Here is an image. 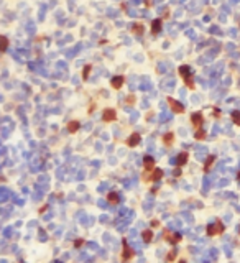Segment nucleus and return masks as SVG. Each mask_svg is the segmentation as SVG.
<instances>
[{"label": "nucleus", "instance_id": "1", "mask_svg": "<svg viewBox=\"0 0 240 263\" xmlns=\"http://www.w3.org/2000/svg\"><path fill=\"white\" fill-rule=\"evenodd\" d=\"M179 74L183 76V79H184V82H186V86H187V87H191V89H194L193 76H191L189 68H187V66H181V68H179Z\"/></svg>", "mask_w": 240, "mask_h": 263}, {"label": "nucleus", "instance_id": "2", "mask_svg": "<svg viewBox=\"0 0 240 263\" xmlns=\"http://www.w3.org/2000/svg\"><path fill=\"white\" fill-rule=\"evenodd\" d=\"M224 232V225H222L220 222H214V224H211L209 227H207V235L209 237H215V235H220V234Z\"/></svg>", "mask_w": 240, "mask_h": 263}, {"label": "nucleus", "instance_id": "3", "mask_svg": "<svg viewBox=\"0 0 240 263\" xmlns=\"http://www.w3.org/2000/svg\"><path fill=\"white\" fill-rule=\"evenodd\" d=\"M191 122H193V125L196 127V130L197 128H202V122H204L202 114H201V112H194V114L191 115Z\"/></svg>", "mask_w": 240, "mask_h": 263}, {"label": "nucleus", "instance_id": "4", "mask_svg": "<svg viewBox=\"0 0 240 263\" xmlns=\"http://www.w3.org/2000/svg\"><path fill=\"white\" fill-rule=\"evenodd\" d=\"M168 104H169V107H171V110L176 112V114H183V112H184V107L178 102V100H175V99H171V97H168Z\"/></svg>", "mask_w": 240, "mask_h": 263}, {"label": "nucleus", "instance_id": "5", "mask_svg": "<svg viewBox=\"0 0 240 263\" xmlns=\"http://www.w3.org/2000/svg\"><path fill=\"white\" fill-rule=\"evenodd\" d=\"M102 118L105 122H112L117 118V112L114 110V109H105V110L102 112Z\"/></svg>", "mask_w": 240, "mask_h": 263}, {"label": "nucleus", "instance_id": "6", "mask_svg": "<svg viewBox=\"0 0 240 263\" xmlns=\"http://www.w3.org/2000/svg\"><path fill=\"white\" fill-rule=\"evenodd\" d=\"M140 140H141L140 133H132V135L127 138V145L128 146H137V145H140Z\"/></svg>", "mask_w": 240, "mask_h": 263}, {"label": "nucleus", "instance_id": "7", "mask_svg": "<svg viewBox=\"0 0 240 263\" xmlns=\"http://www.w3.org/2000/svg\"><path fill=\"white\" fill-rule=\"evenodd\" d=\"M143 168L147 173H151L153 170H155V161H153L151 156H145L143 158Z\"/></svg>", "mask_w": 240, "mask_h": 263}, {"label": "nucleus", "instance_id": "8", "mask_svg": "<svg viewBox=\"0 0 240 263\" xmlns=\"http://www.w3.org/2000/svg\"><path fill=\"white\" fill-rule=\"evenodd\" d=\"M132 257H133V252H132V248H128L127 240H123V255H122V260H130Z\"/></svg>", "mask_w": 240, "mask_h": 263}, {"label": "nucleus", "instance_id": "9", "mask_svg": "<svg viewBox=\"0 0 240 263\" xmlns=\"http://www.w3.org/2000/svg\"><path fill=\"white\" fill-rule=\"evenodd\" d=\"M123 82H125V79H123V76H115L112 81H110V84H112V87L114 89H120L122 86H123Z\"/></svg>", "mask_w": 240, "mask_h": 263}, {"label": "nucleus", "instance_id": "10", "mask_svg": "<svg viewBox=\"0 0 240 263\" xmlns=\"http://www.w3.org/2000/svg\"><path fill=\"white\" fill-rule=\"evenodd\" d=\"M165 238L169 242H173V243H178V242L181 240L179 234H169V232H165Z\"/></svg>", "mask_w": 240, "mask_h": 263}, {"label": "nucleus", "instance_id": "11", "mask_svg": "<svg viewBox=\"0 0 240 263\" xmlns=\"http://www.w3.org/2000/svg\"><path fill=\"white\" fill-rule=\"evenodd\" d=\"M187 153L186 151H183V153H179L178 155V161H176V164H178V168H181L183 164H186V161H187Z\"/></svg>", "mask_w": 240, "mask_h": 263}, {"label": "nucleus", "instance_id": "12", "mask_svg": "<svg viewBox=\"0 0 240 263\" xmlns=\"http://www.w3.org/2000/svg\"><path fill=\"white\" fill-rule=\"evenodd\" d=\"M79 127H81V125H79V122L77 120H72V122H69V124H68V132L76 133V132L79 130Z\"/></svg>", "mask_w": 240, "mask_h": 263}, {"label": "nucleus", "instance_id": "13", "mask_svg": "<svg viewBox=\"0 0 240 263\" xmlns=\"http://www.w3.org/2000/svg\"><path fill=\"white\" fill-rule=\"evenodd\" d=\"M161 23H163V22H161L159 18H158V20H155V22L151 23V33H153V35H156L159 30H161Z\"/></svg>", "mask_w": 240, "mask_h": 263}, {"label": "nucleus", "instance_id": "14", "mask_svg": "<svg viewBox=\"0 0 240 263\" xmlns=\"http://www.w3.org/2000/svg\"><path fill=\"white\" fill-rule=\"evenodd\" d=\"M107 201H109L110 204H117V202H119V194H117V192H109V194H107Z\"/></svg>", "mask_w": 240, "mask_h": 263}, {"label": "nucleus", "instance_id": "15", "mask_svg": "<svg viewBox=\"0 0 240 263\" xmlns=\"http://www.w3.org/2000/svg\"><path fill=\"white\" fill-rule=\"evenodd\" d=\"M161 176H163L161 170H153V173H151V176L148 178V181H156V179H159Z\"/></svg>", "mask_w": 240, "mask_h": 263}, {"label": "nucleus", "instance_id": "16", "mask_svg": "<svg viewBox=\"0 0 240 263\" xmlns=\"http://www.w3.org/2000/svg\"><path fill=\"white\" fill-rule=\"evenodd\" d=\"M8 48V40L5 36H0V53H3Z\"/></svg>", "mask_w": 240, "mask_h": 263}, {"label": "nucleus", "instance_id": "17", "mask_svg": "<svg viewBox=\"0 0 240 263\" xmlns=\"http://www.w3.org/2000/svg\"><path fill=\"white\" fill-rule=\"evenodd\" d=\"M214 161H215V156H209V160H207V161H206V164H204V171H209Z\"/></svg>", "mask_w": 240, "mask_h": 263}, {"label": "nucleus", "instance_id": "18", "mask_svg": "<svg viewBox=\"0 0 240 263\" xmlns=\"http://www.w3.org/2000/svg\"><path fill=\"white\" fill-rule=\"evenodd\" d=\"M232 118H234L235 125H238V127H240V112H238V110L232 112Z\"/></svg>", "mask_w": 240, "mask_h": 263}, {"label": "nucleus", "instance_id": "19", "mask_svg": "<svg viewBox=\"0 0 240 263\" xmlns=\"http://www.w3.org/2000/svg\"><path fill=\"white\" fill-rule=\"evenodd\" d=\"M206 138V133H204L202 128H197L196 130V140H204Z\"/></svg>", "mask_w": 240, "mask_h": 263}, {"label": "nucleus", "instance_id": "20", "mask_svg": "<svg viewBox=\"0 0 240 263\" xmlns=\"http://www.w3.org/2000/svg\"><path fill=\"white\" fill-rule=\"evenodd\" d=\"M151 237H153L151 230H145V232H143V240L145 242H151Z\"/></svg>", "mask_w": 240, "mask_h": 263}, {"label": "nucleus", "instance_id": "21", "mask_svg": "<svg viewBox=\"0 0 240 263\" xmlns=\"http://www.w3.org/2000/svg\"><path fill=\"white\" fill-rule=\"evenodd\" d=\"M173 138H175V136H173V133H168V135H165V136H163V140H165V143H166V145H169V143L173 142Z\"/></svg>", "mask_w": 240, "mask_h": 263}, {"label": "nucleus", "instance_id": "22", "mask_svg": "<svg viewBox=\"0 0 240 263\" xmlns=\"http://www.w3.org/2000/svg\"><path fill=\"white\" fill-rule=\"evenodd\" d=\"M89 72H90V66H86L84 68V71H82V79H87V76H89Z\"/></svg>", "mask_w": 240, "mask_h": 263}, {"label": "nucleus", "instance_id": "23", "mask_svg": "<svg viewBox=\"0 0 240 263\" xmlns=\"http://www.w3.org/2000/svg\"><path fill=\"white\" fill-rule=\"evenodd\" d=\"M133 31H135V33H141V31H143V28H141L140 23H135V25H133Z\"/></svg>", "mask_w": 240, "mask_h": 263}, {"label": "nucleus", "instance_id": "24", "mask_svg": "<svg viewBox=\"0 0 240 263\" xmlns=\"http://www.w3.org/2000/svg\"><path fill=\"white\" fill-rule=\"evenodd\" d=\"M82 243H84V240H76V242H74V245H76V247H81Z\"/></svg>", "mask_w": 240, "mask_h": 263}, {"label": "nucleus", "instance_id": "25", "mask_svg": "<svg viewBox=\"0 0 240 263\" xmlns=\"http://www.w3.org/2000/svg\"><path fill=\"white\" fill-rule=\"evenodd\" d=\"M151 225H153V227H158V225H159V222H158V220H153Z\"/></svg>", "mask_w": 240, "mask_h": 263}, {"label": "nucleus", "instance_id": "26", "mask_svg": "<svg viewBox=\"0 0 240 263\" xmlns=\"http://www.w3.org/2000/svg\"><path fill=\"white\" fill-rule=\"evenodd\" d=\"M238 179H240V173H238Z\"/></svg>", "mask_w": 240, "mask_h": 263}]
</instances>
